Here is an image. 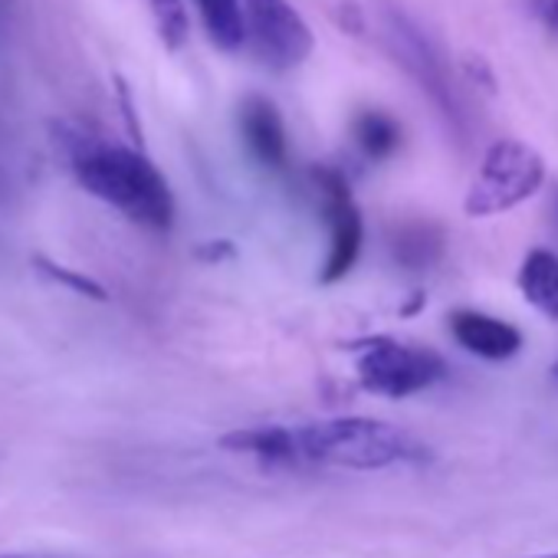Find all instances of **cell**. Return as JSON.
Segmentation results:
<instances>
[{"mask_svg":"<svg viewBox=\"0 0 558 558\" xmlns=\"http://www.w3.org/2000/svg\"><path fill=\"white\" fill-rule=\"evenodd\" d=\"M70 165L76 181L129 217L132 223L168 233L174 223V194L165 181V174L155 168L151 158H145L138 148L125 145H106V142H80L70 151Z\"/></svg>","mask_w":558,"mask_h":558,"instance_id":"obj_1","label":"cell"},{"mask_svg":"<svg viewBox=\"0 0 558 558\" xmlns=\"http://www.w3.org/2000/svg\"><path fill=\"white\" fill-rule=\"evenodd\" d=\"M300 466H339V470H388L424 457V447L375 417H332L293 427Z\"/></svg>","mask_w":558,"mask_h":558,"instance_id":"obj_2","label":"cell"},{"mask_svg":"<svg viewBox=\"0 0 558 558\" xmlns=\"http://www.w3.org/2000/svg\"><path fill=\"white\" fill-rule=\"evenodd\" d=\"M359 385L378 398H411L417 391L434 388L437 381L447 378V362L411 342H398L391 336H372L362 342L349 345Z\"/></svg>","mask_w":558,"mask_h":558,"instance_id":"obj_3","label":"cell"},{"mask_svg":"<svg viewBox=\"0 0 558 558\" xmlns=\"http://www.w3.org/2000/svg\"><path fill=\"white\" fill-rule=\"evenodd\" d=\"M542 184L545 158L519 138H499L486 148L480 171L463 197V210L466 217H496L538 194Z\"/></svg>","mask_w":558,"mask_h":558,"instance_id":"obj_4","label":"cell"},{"mask_svg":"<svg viewBox=\"0 0 558 558\" xmlns=\"http://www.w3.org/2000/svg\"><path fill=\"white\" fill-rule=\"evenodd\" d=\"M246 44L276 73L296 70L313 53V31L290 0H243Z\"/></svg>","mask_w":558,"mask_h":558,"instance_id":"obj_5","label":"cell"},{"mask_svg":"<svg viewBox=\"0 0 558 558\" xmlns=\"http://www.w3.org/2000/svg\"><path fill=\"white\" fill-rule=\"evenodd\" d=\"M319 201H323V217L329 227V253L326 263L319 269V283L323 287H336L355 269L359 256H362V243H365V223H362V210L352 197V187L345 181L342 171L336 168H316L313 171Z\"/></svg>","mask_w":558,"mask_h":558,"instance_id":"obj_6","label":"cell"},{"mask_svg":"<svg viewBox=\"0 0 558 558\" xmlns=\"http://www.w3.org/2000/svg\"><path fill=\"white\" fill-rule=\"evenodd\" d=\"M240 138L250 158L266 171H283L290 165V135L279 109L263 96H246L236 112Z\"/></svg>","mask_w":558,"mask_h":558,"instance_id":"obj_7","label":"cell"},{"mask_svg":"<svg viewBox=\"0 0 558 558\" xmlns=\"http://www.w3.org/2000/svg\"><path fill=\"white\" fill-rule=\"evenodd\" d=\"M447 329L460 349H466L470 355L486 359V362H506L522 349V332L512 323L496 319L489 313L457 310V313H450Z\"/></svg>","mask_w":558,"mask_h":558,"instance_id":"obj_8","label":"cell"},{"mask_svg":"<svg viewBox=\"0 0 558 558\" xmlns=\"http://www.w3.org/2000/svg\"><path fill=\"white\" fill-rule=\"evenodd\" d=\"M388 44L395 47V53L401 57V63L408 66V73L417 76V83L450 109V93H447V83H444V70L437 63V53L427 47V40L398 14L388 17Z\"/></svg>","mask_w":558,"mask_h":558,"instance_id":"obj_9","label":"cell"},{"mask_svg":"<svg viewBox=\"0 0 558 558\" xmlns=\"http://www.w3.org/2000/svg\"><path fill=\"white\" fill-rule=\"evenodd\" d=\"M220 450L256 457L266 466H300L296 460V434L293 427L269 424V427H243L220 437Z\"/></svg>","mask_w":558,"mask_h":558,"instance_id":"obj_10","label":"cell"},{"mask_svg":"<svg viewBox=\"0 0 558 558\" xmlns=\"http://www.w3.org/2000/svg\"><path fill=\"white\" fill-rule=\"evenodd\" d=\"M522 300L548 323H558V253L535 246L519 266Z\"/></svg>","mask_w":558,"mask_h":558,"instance_id":"obj_11","label":"cell"},{"mask_svg":"<svg viewBox=\"0 0 558 558\" xmlns=\"http://www.w3.org/2000/svg\"><path fill=\"white\" fill-rule=\"evenodd\" d=\"M201 24L217 50H240L246 44V21H243V0H194Z\"/></svg>","mask_w":558,"mask_h":558,"instance_id":"obj_12","label":"cell"},{"mask_svg":"<svg viewBox=\"0 0 558 558\" xmlns=\"http://www.w3.org/2000/svg\"><path fill=\"white\" fill-rule=\"evenodd\" d=\"M352 138L368 161H385L401 148V125L381 109H365L352 122Z\"/></svg>","mask_w":558,"mask_h":558,"instance_id":"obj_13","label":"cell"},{"mask_svg":"<svg viewBox=\"0 0 558 558\" xmlns=\"http://www.w3.org/2000/svg\"><path fill=\"white\" fill-rule=\"evenodd\" d=\"M395 256L408 269H424L440 256V233H434L427 223H414L395 236Z\"/></svg>","mask_w":558,"mask_h":558,"instance_id":"obj_14","label":"cell"},{"mask_svg":"<svg viewBox=\"0 0 558 558\" xmlns=\"http://www.w3.org/2000/svg\"><path fill=\"white\" fill-rule=\"evenodd\" d=\"M145 4H148V14L155 21V34L161 37V44L168 50H181L187 44V34H191L184 0H145Z\"/></svg>","mask_w":558,"mask_h":558,"instance_id":"obj_15","label":"cell"},{"mask_svg":"<svg viewBox=\"0 0 558 558\" xmlns=\"http://www.w3.org/2000/svg\"><path fill=\"white\" fill-rule=\"evenodd\" d=\"M47 272H53L60 283H66V287H73V290H80L83 296H93V300H106V290L99 287V283H93V279H86V276H76V272H66V269H60V266H53L50 259H44L40 263Z\"/></svg>","mask_w":558,"mask_h":558,"instance_id":"obj_16","label":"cell"},{"mask_svg":"<svg viewBox=\"0 0 558 558\" xmlns=\"http://www.w3.org/2000/svg\"><path fill=\"white\" fill-rule=\"evenodd\" d=\"M532 11L542 21V27L558 37V0H532Z\"/></svg>","mask_w":558,"mask_h":558,"instance_id":"obj_17","label":"cell"},{"mask_svg":"<svg viewBox=\"0 0 558 558\" xmlns=\"http://www.w3.org/2000/svg\"><path fill=\"white\" fill-rule=\"evenodd\" d=\"M230 253H233V246L227 240H217V243H210V246L201 250V256H210V259H220V256H230Z\"/></svg>","mask_w":558,"mask_h":558,"instance_id":"obj_18","label":"cell"},{"mask_svg":"<svg viewBox=\"0 0 558 558\" xmlns=\"http://www.w3.org/2000/svg\"><path fill=\"white\" fill-rule=\"evenodd\" d=\"M424 303H427V300H424V293H414V300H411V303H408V306H404L401 313H404V316H414V313H417V310H421Z\"/></svg>","mask_w":558,"mask_h":558,"instance_id":"obj_19","label":"cell"},{"mask_svg":"<svg viewBox=\"0 0 558 558\" xmlns=\"http://www.w3.org/2000/svg\"><path fill=\"white\" fill-rule=\"evenodd\" d=\"M529 558H558V551H548V555H529Z\"/></svg>","mask_w":558,"mask_h":558,"instance_id":"obj_20","label":"cell"},{"mask_svg":"<svg viewBox=\"0 0 558 558\" xmlns=\"http://www.w3.org/2000/svg\"><path fill=\"white\" fill-rule=\"evenodd\" d=\"M551 378H555V385H558V362L551 365Z\"/></svg>","mask_w":558,"mask_h":558,"instance_id":"obj_21","label":"cell"},{"mask_svg":"<svg viewBox=\"0 0 558 558\" xmlns=\"http://www.w3.org/2000/svg\"><path fill=\"white\" fill-rule=\"evenodd\" d=\"M0 558H31V555H0Z\"/></svg>","mask_w":558,"mask_h":558,"instance_id":"obj_22","label":"cell"}]
</instances>
